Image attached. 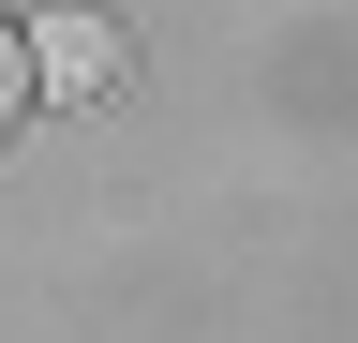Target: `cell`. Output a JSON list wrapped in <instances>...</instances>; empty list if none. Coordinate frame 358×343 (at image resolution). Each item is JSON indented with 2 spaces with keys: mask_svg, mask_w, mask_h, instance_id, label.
Listing matches in <instances>:
<instances>
[{
  "mask_svg": "<svg viewBox=\"0 0 358 343\" xmlns=\"http://www.w3.org/2000/svg\"><path fill=\"white\" fill-rule=\"evenodd\" d=\"M30 90H120V15L105 0H60V15H30Z\"/></svg>",
  "mask_w": 358,
  "mask_h": 343,
  "instance_id": "6da1fadb",
  "label": "cell"
},
{
  "mask_svg": "<svg viewBox=\"0 0 358 343\" xmlns=\"http://www.w3.org/2000/svg\"><path fill=\"white\" fill-rule=\"evenodd\" d=\"M30 119V30H0V135Z\"/></svg>",
  "mask_w": 358,
  "mask_h": 343,
  "instance_id": "7a4b0ae2",
  "label": "cell"
}]
</instances>
